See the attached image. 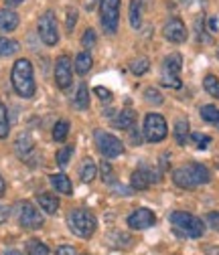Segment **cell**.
I'll return each instance as SVG.
<instances>
[{
	"label": "cell",
	"instance_id": "obj_1",
	"mask_svg": "<svg viewBox=\"0 0 219 255\" xmlns=\"http://www.w3.org/2000/svg\"><path fill=\"white\" fill-rule=\"evenodd\" d=\"M10 81H12V87H14L18 98H22V100H30V98H33L35 91H37L33 63H30L28 59H18L14 65H12Z\"/></svg>",
	"mask_w": 219,
	"mask_h": 255
},
{
	"label": "cell",
	"instance_id": "obj_2",
	"mask_svg": "<svg viewBox=\"0 0 219 255\" xmlns=\"http://www.w3.org/2000/svg\"><path fill=\"white\" fill-rule=\"evenodd\" d=\"M209 180H211V172L207 170V166H203L199 162H189V164L173 170V182L179 188H185V190H191L195 186L207 184Z\"/></svg>",
	"mask_w": 219,
	"mask_h": 255
},
{
	"label": "cell",
	"instance_id": "obj_3",
	"mask_svg": "<svg viewBox=\"0 0 219 255\" xmlns=\"http://www.w3.org/2000/svg\"><path fill=\"white\" fill-rule=\"evenodd\" d=\"M169 219H171L173 229L183 237L197 239V237H203V233H205L203 221L191 213H187V211H173Z\"/></svg>",
	"mask_w": 219,
	"mask_h": 255
},
{
	"label": "cell",
	"instance_id": "obj_4",
	"mask_svg": "<svg viewBox=\"0 0 219 255\" xmlns=\"http://www.w3.org/2000/svg\"><path fill=\"white\" fill-rule=\"evenodd\" d=\"M67 227L73 235L89 239L93 235V231H96V227H98V219L87 209H73L67 215Z\"/></svg>",
	"mask_w": 219,
	"mask_h": 255
},
{
	"label": "cell",
	"instance_id": "obj_5",
	"mask_svg": "<svg viewBox=\"0 0 219 255\" xmlns=\"http://www.w3.org/2000/svg\"><path fill=\"white\" fill-rule=\"evenodd\" d=\"M181 69H183V57L179 53L167 55L165 61H163L161 83L165 87H171V89H181V85H183V81H181Z\"/></svg>",
	"mask_w": 219,
	"mask_h": 255
},
{
	"label": "cell",
	"instance_id": "obj_6",
	"mask_svg": "<svg viewBox=\"0 0 219 255\" xmlns=\"http://www.w3.org/2000/svg\"><path fill=\"white\" fill-rule=\"evenodd\" d=\"M144 138L146 142L150 144H156V142H163L169 134V126H167V120L161 116V114H146L144 118Z\"/></svg>",
	"mask_w": 219,
	"mask_h": 255
},
{
	"label": "cell",
	"instance_id": "obj_7",
	"mask_svg": "<svg viewBox=\"0 0 219 255\" xmlns=\"http://www.w3.org/2000/svg\"><path fill=\"white\" fill-rule=\"evenodd\" d=\"M93 140H96V146L102 152V156L106 158H118L124 154V142L110 132L93 130Z\"/></svg>",
	"mask_w": 219,
	"mask_h": 255
},
{
	"label": "cell",
	"instance_id": "obj_8",
	"mask_svg": "<svg viewBox=\"0 0 219 255\" xmlns=\"http://www.w3.org/2000/svg\"><path fill=\"white\" fill-rule=\"evenodd\" d=\"M100 18L106 35H116L120 24V0H100Z\"/></svg>",
	"mask_w": 219,
	"mask_h": 255
},
{
	"label": "cell",
	"instance_id": "obj_9",
	"mask_svg": "<svg viewBox=\"0 0 219 255\" xmlns=\"http://www.w3.org/2000/svg\"><path fill=\"white\" fill-rule=\"evenodd\" d=\"M37 30H39V37L45 45L55 47L59 43V22L53 10H47L41 14L39 22H37Z\"/></svg>",
	"mask_w": 219,
	"mask_h": 255
},
{
	"label": "cell",
	"instance_id": "obj_10",
	"mask_svg": "<svg viewBox=\"0 0 219 255\" xmlns=\"http://www.w3.org/2000/svg\"><path fill=\"white\" fill-rule=\"evenodd\" d=\"M18 223L22 229H30L37 231L45 225V217L41 215V211L33 205V203H20V211H18Z\"/></svg>",
	"mask_w": 219,
	"mask_h": 255
},
{
	"label": "cell",
	"instance_id": "obj_11",
	"mask_svg": "<svg viewBox=\"0 0 219 255\" xmlns=\"http://www.w3.org/2000/svg\"><path fill=\"white\" fill-rule=\"evenodd\" d=\"M163 37L173 45H181L189 37V30H187V24L179 16H171L163 26Z\"/></svg>",
	"mask_w": 219,
	"mask_h": 255
},
{
	"label": "cell",
	"instance_id": "obj_12",
	"mask_svg": "<svg viewBox=\"0 0 219 255\" xmlns=\"http://www.w3.org/2000/svg\"><path fill=\"white\" fill-rule=\"evenodd\" d=\"M55 81L59 89H67L73 81V61L69 55H61L55 61Z\"/></svg>",
	"mask_w": 219,
	"mask_h": 255
},
{
	"label": "cell",
	"instance_id": "obj_13",
	"mask_svg": "<svg viewBox=\"0 0 219 255\" xmlns=\"http://www.w3.org/2000/svg\"><path fill=\"white\" fill-rule=\"evenodd\" d=\"M159 180H161V172H154V170L148 168V166L136 168V170L132 172V176H130V184H132L134 190H146L148 186L156 184Z\"/></svg>",
	"mask_w": 219,
	"mask_h": 255
},
{
	"label": "cell",
	"instance_id": "obj_14",
	"mask_svg": "<svg viewBox=\"0 0 219 255\" xmlns=\"http://www.w3.org/2000/svg\"><path fill=\"white\" fill-rule=\"evenodd\" d=\"M154 223H156V215H154L150 209H146V207L136 209V211L128 217V227H130V229H136V231L148 229V227L154 225Z\"/></svg>",
	"mask_w": 219,
	"mask_h": 255
},
{
	"label": "cell",
	"instance_id": "obj_15",
	"mask_svg": "<svg viewBox=\"0 0 219 255\" xmlns=\"http://www.w3.org/2000/svg\"><path fill=\"white\" fill-rule=\"evenodd\" d=\"M20 18L18 14L12 10V8H0V35H6V33H12V30H16Z\"/></svg>",
	"mask_w": 219,
	"mask_h": 255
},
{
	"label": "cell",
	"instance_id": "obj_16",
	"mask_svg": "<svg viewBox=\"0 0 219 255\" xmlns=\"http://www.w3.org/2000/svg\"><path fill=\"white\" fill-rule=\"evenodd\" d=\"M33 148H35V142H33V138H30L28 132H22V134L14 140V152H16L18 158H22V160H26L28 154L33 152Z\"/></svg>",
	"mask_w": 219,
	"mask_h": 255
},
{
	"label": "cell",
	"instance_id": "obj_17",
	"mask_svg": "<svg viewBox=\"0 0 219 255\" xmlns=\"http://www.w3.org/2000/svg\"><path fill=\"white\" fill-rule=\"evenodd\" d=\"M136 124V112L132 108H124L116 118H114V126L120 130H132Z\"/></svg>",
	"mask_w": 219,
	"mask_h": 255
},
{
	"label": "cell",
	"instance_id": "obj_18",
	"mask_svg": "<svg viewBox=\"0 0 219 255\" xmlns=\"http://www.w3.org/2000/svg\"><path fill=\"white\" fill-rule=\"evenodd\" d=\"M51 184L57 193L61 195H71L73 193V186H71V180L65 172H57V174H51Z\"/></svg>",
	"mask_w": 219,
	"mask_h": 255
},
{
	"label": "cell",
	"instance_id": "obj_19",
	"mask_svg": "<svg viewBox=\"0 0 219 255\" xmlns=\"http://www.w3.org/2000/svg\"><path fill=\"white\" fill-rule=\"evenodd\" d=\"M91 65H93L91 53H89V51H81V53L75 57V61H73V71H77V75H85V73H89Z\"/></svg>",
	"mask_w": 219,
	"mask_h": 255
},
{
	"label": "cell",
	"instance_id": "obj_20",
	"mask_svg": "<svg viewBox=\"0 0 219 255\" xmlns=\"http://www.w3.org/2000/svg\"><path fill=\"white\" fill-rule=\"evenodd\" d=\"M37 203H39V207H41L47 215H55V213L59 211V197H55V195L41 193V195H37Z\"/></svg>",
	"mask_w": 219,
	"mask_h": 255
},
{
	"label": "cell",
	"instance_id": "obj_21",
	"mask_svg": "<svg viewBox=\"0 0 219 255\" xmlns=\"http://www.w3.org/2000/svg\"><path fill=\"white\" fill-rule=\"evenodd\" d=\"M189 136H191V130H189V122H187L185 118L177 120L175 122V140L179 146H187V142H189Z\"/></svg>",
	"mask_w": 219,
	"mask_h": 255
},
{
	"label": "cell",
	"instance_id": "obj_22",
	"mask_svg": "<svg viewBox=\"0 0 219 255\" xmlns=\"http://www.w3.org/2000/svg\"><path fill=\"white\" fill-rule=\"evenodd\" d=\"M79 176H81V180H83L85 184L93 182V180L98 178V164L93 162L91 158H85L83 164H81V170H79Z\"/></svg>",
	"mask_w": 219,
	"mask_h": 255
},
{
	"label": "cell",
	"instance_id": "obj_23",
	"mask_svg": "<svg viewBox=\"0 0 219 255\" xmlns=\"http://www.w3.org/2000/svg\"><path fill=\"white\" fill-rule=\"evenodd\" d=\"M18 49H20L18 41L8 39V37H4V35H0V59L12 57L14 53H18Z\"/></svg>",
	"mask_w": 219,
	"mask_h": 255
},
{
	"label": "cell",
	"instance_id": "obj_24",
	"mask_svg": "<svg viewBox=\"0 0 219 255\" xmlns=\"http://www.w3.org/2000/svg\"><path fill=\"white\" fill-rule=\"evenodd\" d=\"M199 114H201V120H203V122H207V124L215 126L217 130H219V108H215V106L207 104V106H201Z\"/></svg>",
	"mask_w": 219,
	"mask_h": 255
},
{
	"label": "cell",
	"instance_id": "obj_25",
	"mask_svg": "<svg viewBox=\"0 0 219 255\" xmlns=\"http://www.w3.org/2000/svg\"><path fill=\"white\" fill-rule=\"evenodd\" d=\"M128 16H130V24L134 28H140L142 26V0H130Z\"/></svg>",
	"mask_w": 219,
	"mask_h": 255
},
{
	"label": "cell",
	"instance_id": "obj_26",
	"mask_svg": "<svg viewBox=\"0 0 219 255\" xmlns=\"http://www.w3.org/2000/svg\"><path fill=\"white\" fill-rule=\"evenodd\" d=\"M73 106L77 110H87L89 108V91H87L85 83H79L77 93H75V100H73Z\"/></svg>",
	"mask_w": 219,
	"mask_h": 255
},
{
	"label": "cell",
	"instance_id": "obj_27",
	"mask_svg": "<svg viewBox=\"0 0 219 255\" xmlns=\"http://www.w3.org/2000/svg\"><path fill=\"white\" fill-rule=\"evenodd\" d=\"M26 255H49V247H47V243H43L39 239H28L26 241Z\"/></svg>",
	"mask_w": 219,
	"mask_h": 255
},
{
	"label": "cell",
	"instance_id": "obj_28",
	"mask_svg": "<svg viewBox=\"0 0 219 255\" xmlns=\"http://www.w3.org/2000/svg\"><path fill=\"white\" fill-rule=\"evenodd\" d=\"M69 136V122L67 120H59L53 126V140L55 142H63Z\"/></svg>",
	"mask_w": 219,
	"mask_h": 255
},
{
	"label": "cell",
	"instance_id": "obj_29",
	"mask_svg": "<svg viewBox=\"0 0 219 255\" xmlns=\"http://www.w3.org/2000/svg\"><path fill=\"white\" fill-rule=\"evenodd\" d=\"M73 152H75V148H73L71 144H67V146H61V150H57V154H55V160H57V164H59V166H67V164L71 162V156H73Z\"/></svg>",
	"mask_w": 219,
	"mask_h": 255
},
{
	"label": "cell",
	"instance_id": "obj_30",
	"mask_svg": "<svg viewBox=\"0 0 219 255\" xmlns=\"http://www.w3.org/2000/svg\"><path fill=\"white\" fill-rule=\"evenodd\" d=\"M8 132H10V122H8V112H6V106L0 100V140L8 138Z\"/></svg>",
	"mask_w": 219,
	"mask_h": 255
},
{
	"label": "cell",
	"instance_id": "obj_31",
	"mask_svg": "<svg viewBox=\"0 0 219 255\" xmlns=\"http://www.w3.org/2000/svg\"><path fill=\"white\" fill-rule=\"evenodd\" d=\"M148 69H150V59L148 57H138V59H134L132 63H130V71L134 73V75H144V73H148Z\"/></svg>",
	"mask_w": 219,
	"mask_h": 255
},
{
	"label": "cell",
	"instance_id": "obj_32",
	"mask_svg": "<svg viewBox=\"0 0 219 255\" xmlns=\"http://www.w3.org/2000/svg\"><path fill=\"white\" fill-rule=\"evenodd\" d=\"M203 87H205V91L211 95V98H217L219 100V79L215 77V75H205V79H203Z\"/></svg>",
	"mask_w": 219,
	"mask_h": 255
},
{
	"label": "cell",
	"instance_id": "obj_33",
	"mask_svg": "<svg viewBox=\"0 0 219 255\" xmlns=\"http://www.w3.org/2000/svg\"><path fill=\"white\" fill-rule=\"evenodd\" d=\"M144 100H146L148 104H152V106H161V104L165 102L163 93H161L159 89H154V87H146V89H144Z\"/></svg>",
	"mask_w": 219,
	"mask_h": 255
},
{
	"label": "cell",
	"instance_id": "obj_34",
	"mask_svg": "<svg viewBox=\"0 0 219 255\" xmlns=\"http://www.w3.org/2000/svg\"><path fill=\"white\" fill-rule=\"evenodd\" d=\"M189 140H191L199 150H205V148H209V144H211V138H209L207 134H201V132H193V134L189 136Z\"/></svg>",
	"mask_w": 219,
	"mask_h": 255
},
{
	"label": "cell",
	"instance_id": "obj_35",
	"mask_svg": "<svg viewBox=\"0 0 219 255\" xmlns=\"http://www.w3.org/2000/svg\"><path fill=\"white\" fill-rule=\"evenodd\" d=\"M98 43V35H96V30L93 28H87L85 33H83V39H81V45L85 47V49H91L93 45Z\"/></svg>",
	"mask_w": 219,
	"mask_h": 255
},
{
	"label": "cell",
	"instance_id": "obj_36",
	"mask_svg": "<svg viewBox=\"0 0 219 255\" xmlns=\"http://www.w3.org/2000/svg\"><path fill=\"white\" fill-rule=\"evenodd\" d=\"M93 93L98 95V98L102 100V102H112V91L110 89H106V87H102V85H98V87H93Z\"/></svg>",
	"mask_w": 219,
	"mask_h": 255
},
{
	"label": "cell",
	"instance_id": "obj_37",
	"mask_svg": "<svg viewBox=\"0 0 219 255\" xmlns=\"http://www.w3.org/2000/svg\"><path fill=\"white\" fill-rule=\"evenodd\" d=\"M205 223L213 229V231H219V213L217 211H213V213H207V217H205Z\"/></svg>",
	"mask_w": 219,
	"mask_h": 255
},
{
	"label": "cell",
	"instance_id": "obj_38",
	"mask_svg": "<svg viewBox=\"0 0 219 255\" xmlns=\"http://www.w3.org/2000/svg\"><path fill=\"white\" fill-rule=\"evenodd\" d=\"M65 14H67V30H69V33H71V30L75 28V22H77V8L69 6Z\"/></svg>",
	"mask_w": 219,
	"mask_h": 255
},
{
	"label": "cell",
	"instance_id": "obj_39",
	"mask_svg": "<svg viewBox=\"0 0 219 255\" xmlns=\"http://www.w3.org/2000/svg\"><path fill=\"white\" fill-rule=\"evenodd\" d=\"M102 178H104L106 184L114 182V170H112L110 162H102Z\"/></svg>",
	"mask_w": 219,
	"mask_h": 255
},
{
	"label": "cell",
	"instance_id": "obj_40",
	"mask_svg": "<svg viewBox=\"0 0 219 255\" xmlns=\"http://www.w3.org/2000/svg\"><path fill=\"white\" fill-rule=\"evenodd\" d=\"M55 255H77V251H75V247H71V245H61V247L55 251Z\"/></svg>",
	"mask_w": 219,
	"mask_h": 255
},
{
	"label": "cell",
	"instance_id": "obj_41",
	"mask_svg": "<svg viewBox=\"0 0 219 255\" xmlns=\"http://www.w3.org/2000/svg\"><path fill=\"white\" fill-rule=\"evenodd\" d=\"M8 217H10V209L4 207V205H0V225H2V223H6Z\"/></svg>",
	"mask_w": 219,
	"mask_h": 255
},
{
	"label": "cell",
	"instance_id": "obj_42",
	"mask_svg": "<svg viewBox=\"0 0 219 255\" xmlns=\"http://www.w3.org/2000/svg\"><path fill=\"white\" fill-rule=\"evenodd\" d=\"M207 26H209V33H217V16H211L207 20Z\"/></svg>",
	"mask_w": 219,
	"mask_h": 255
},
{
	"label": "cell",
	"instance_id": "obj_43",
	"mask_svg": "<svg viewBox=\"0 0 219 255\" xmlns=\"http://www.w3.org/2000/svg\"><path fill=\"white\" fill-rule=\"evenodd\" d=\"M205 255H219V245H207Z\"/></svg>",
	"mask_w": 219,
	"mask_h": 255
},
{
	"label": "cell",
	"instance_id": "obj_44",
	"mask_svg": "<svg viewBox=\"0 0 219 255\" xmlns=\"http://www.w3.org/2000/svg\"><path fill=\"white\" fill-rule=\"evenodd\" d=\"M4 2H6V6H8V8H14V6L22 4V2H24V0H4Z\"/></svg>",
	"mask_w": 219,
	"mask_h": 255
},
{
	"label": "cell",
	"instance_id": "obj_45",
	"mask_svg": "<svg viewBox=\"0 0 219 255\" xmlns=\"http://www.w3.org/2000/svg\"><path fill=\"white\" fill-rule=\"evenodd\" d=\"M4 190H6V182H4L2 174H0V197H4Z\"/></svg>",
	"mask_w": 219,
	"mask_h": 255
},
{
	"label": "cell",
	"instance_id": "obj_46",
	"mask_svg": "<svg viewBox=\"0 0 219 255\" xmlns=\"http://www.w3.org/2000/svg\"><path fill=\"white\" fill-rule=\"evenodd\" d=\"M4 255H22L20 251H16V249H6L4 251Z\"/></svg>",
	"mask_w": 219,
	"mask_h": 255
}]
</instances>
